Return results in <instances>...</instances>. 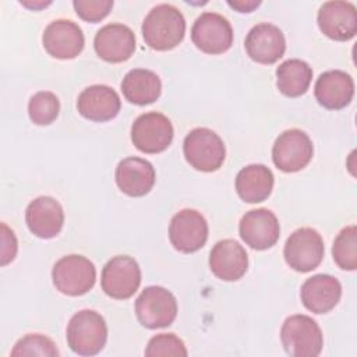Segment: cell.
<instances>
[{
	"label": "cell",
	"instance_id": "cell-1",
	"mask_svg": "<svg viewBox=\"0 0 357 357\" xmlns=\"http://www.w3.org/2000/svg\"><path fill=\"white\" fill-rule=\"evenodd\" d=\"M185 20L181 11L167 3L155 6L142 22L145 43L155 50H170L184 38Z\"/></svg>",
	"mask_w": 357,
	"mask_h": 357
},
{
	"label": "cell",
	"instance_id": "cell-2",
	"mask_svg": "<svg viewBox=\"0 0 357 357\" xmlns=\"http://www.w3.org/2000/svg\"><path fill=\"white\" fill-rule=\"evenodd\" d=\"M66 336L74 353L79 356H95L106 344L107 326L99 312L81 310L71 317Z\"/></svg>",
	"mask_w": 357,
	"mask_h": 357
},
{
	"label": "cell",
	"instance_id": "cell-3",
	"mask_svg": "<svg viewBox=\"0 0 357 357\" xmlns=\"http://www.w3.org/2000/svg\"><path fill=\"white\" fill-rule=\"evenodd\" d=\"M282 344L293 357H317L324 346L319 325L308 315L296 314L284 319L280 329Z\"/></svg>",
	"mask_w": 357,
	"mask_h": 357
},
{
	"label": "cell",
	"instance_id": "cell-4",
	"mask_svg": "<svg viewBox=\"0 0 357 357\" xmlns=\"http://www.w3.org/2000/svg\"><path fill=\"white\" fill-rule=\"evenodd\" d=\"M183 151L185 160L199 172L218 170L226 158L222 138L206 127L191 130L184 138Z\"/></svg>",
	"mask_w": 357,
	"mask_h": 357
},
{
	"label": "cell",
	"instance_id": "cell-5",
	"mask_svg": "<svg viewBox=\"0 0 357 357\" xmlns=\"http://www.w3.org/2000/svg\"><path fill=\"white\" fill-rule=\"evenodd\" d=\"M52 279L56 289L67 296L88 293L96 280V269L92 261L82 255L61 257L53 266Z\"/></svg>",
	"mask_w": 357,
	"mask_h": 357
},
{
	"label": "cell",
	"instance_id": "cell-6",
	"mask_svg": "<svg viewBox=\"0 0 357 357\" xmlns=\"http://www.w3.org/2000/svg\"><path fill=\"white\" fill-rule=\"evenodd\" d=\"M135 314L141 325L148 329L166 328L176 319L177 300L162 286H148L135 301Z\"/></svg>",
	"mask_w": 357,
	"mask_h": 357
},
{
	"label": "cell",
	"instance_id": "cell-7",
	"mask_svg": "<svg viewBox=\"0 0 357 357\" xmlns=\"http://www.w3.org/2000/svg\"><path fill=\"white\" fill-rule=\"evenodd\" d=\"M325 247L321 234L312 227L294 230L284 244V259L297 272H310L321 264Z\"/></svg>",
	"mask_w": 357,
	"mask_h": 357
},
{
	"label": "cell",
	"instance_id": "cell-8",
	"mask_svg": "<svg viewBox=\"0 0 357 357\" xmlns=\"http://www.w3.org/2000/svg\"><path fill=\"white\" fill-rule=\"evenodd\" d=\"M102 290L112 298H130L141 284L138 262L128 255H117L106 262L100 276Z\"/></svg>",
	"mask_w": 357,
	"mask_h": 357
},
{
	"label": "cell",
	"instance_id": "cell-9",
	"mask_svg": "<svg viewBox=\"0 0 357 357\" xmlns=\"http://www.w3.org/2000/svg\"><path fill=\"white\" fill-rule=\"evenodd\" d=\"M170 120L158 112H148L135 119L131 126V141L137 149L145 153L163 152L173 139Z\"/></svg>",
	"mask_w": 357,
	"mask_h": 357
},
{
	"label": "cell",
	"instance_id": "cell-10",
	"mask_svg": "<svg viewBox=\"0 0 357 357\" xmlns=\"http://www.w3.org/2000/svg\"><path fill=\"white\" fill-rule=\"evenodd\" d=\"M314 155V146L310 137L298 130L283 131L272 148V159L278 169L286 173H294L304 169Z\"/></svg>",
	"mask_w": 357,
	"mask_h": 357
},
{
	"label": "cell",
	"instance_id": "cell-11",
	"mask_svg": "<svg viewBox=\"0 0 357 357\" xmlns=\"http://www.w3.org/2000/svg\"><path fill=\"white\" fill-rule=\"evenodd\" d=\"M194 45L208 54H222L233 43V29L230 22L220 14L205 11L191 28Z\"/></svg>",
	"mask_w": 357,
	"mask_h": 357
},
{
	"label": "cell",
	"instance_id": "cell-12",
	"mask_svg": "<svg viewBox=\"0 0 357 357\" xmlns=\"http://www.w3.org/2000/svg\"><path fill=\"white\" fill-rule=\"evenodd\" d=\"M169 238L177 251L184 254L195 252L206 243L208 223L201 212L181 209L170 220Z\"/></svg>",
	"mask_w": 357,
	"mask_h": 357
},
{
	"label": "cell",
	"instance_id": "cell-13",
	"mask_svg": "<svg viewBox=\"0 0 357 357\" xmlns=\"http://www.w3.org/2000/svg\"><path fill=\"white\" fill-rule=\"evenodd\" d=\"M240 237L254 250H266L276 244L280 236V226L276 215L266 209L258 208L245 212L238 225Z\"/></svg>",
	"mask_w": 357,
	"mask_h": 357
},
{
	"label": "cell",
	"instance_id": "cell-14",
	"mask_svg": "<svg viewBox=\"0 0 357 357\" xmlns=\"http://www.w3.org/2000/svg\"><path fill=\"white\" fill-rule=\"evenodd\" d=\"M42 42L52 57L68 60L82 52L85 39L78 24L71 20H56L45 28Z\"/></svg>",
	"mask_w": 357,
	"mask_h": 357
},
{
	"label": "cell",
	"instance_id": "cell-15",
	"mask_svg": "<svg viewBox=\"0 0 357 357\" xmlns=\"http://www.w3.org/2000/svg\"><path fill=\"white\" fill-rule=\"evenodd\" d=\"M318 26L324 35L333 40L344 42L357 32V11L349 1H326L318 11Z\"/></svg>",
	"mask_w": 357,
	"mask_h": 357
},
{
	"label": "cell",
	"instance_id": "cell-16",
	"mask_svg": "<svg viewBox=\"0 0 357 357\" xmlns=\"http://www.w3.org/2000/svg\"><path fill=\"white\" fill-rule=\"evenodd\" d=\"M247 54L257 63L273 64L286 50V39L279 26L261 22L250 29L244 42Z\"/></svg>",
	"mask_w": 357,
	"mask_h": 357
},
{
	"label": "cell",
	"instance_id": "cell-17",
	"mask_svg": "<svg viewBox=\"0 0 357 357\" xmlns=\"http://www.w3.org/2000/svg\"><path fill=\"white\" fill-rule=\"evenodd\" d=\"M96 54L109 63L128 60L135 50V35L123 24H107L102 26L93 39Z\"/></svg>",
	"mask_w": 357,
	"mask_h": 357
},
{
	"label": "cell",
	"instance_id": "cell-18",
	"mask_svg": "<svg viewBox=\"0 0 357 357\" xmlns=\"http://www.w3.org/2000/svg\"><path fill=\"white\" fill-rule=\"evenodd\" d=\"M209 268L220 280L234 282L247 272L248 255L238 241L225 238L218 241L211 250Z\"/></svg>",
	"mask_w": 357,
	"mask_h": 357
},
{
	"label": "cell",
	"instance_id": "cell-19",
	"mask_svg": "<svg viewBox=\"0 0 357 357\" xmlns=\"http://www.w3.org/2000/svg\"><path fill=\"white\" fill-rule=\"evenodd\" d=\"M25 222L32 234L40 238L56 237L64 225V212L52 197H38L25 211Z\"/></svg>",
	"mask_w": 357,
	"mask_h": 357
},
{
	"label": "cell",
	"instance_id": "cell-20",
	"mask_svg": "<svg viewBox=\"0 0 357 357\" xmlns=\"http://www.w3.org/2000/svg\"><path fill=\"white\" fill-rule=\"evenodd\" d=\"M120 107V96L107 85H91L79 93L77 100L79 114L91 121L99 123L114 119Z\"/></svg>",
	"mask_w": 357,
	"mask_h": 357
},
{
	"label": "cell",
	"instance_id": "cell-21",
	"mask_svg": "<svg viewBox=\"0 0 357 357\" xmlns=\"http://www.w3.org/2000/svg\"><path fill=\"white\" fill-rule=\"evenodd\" d=\"M300 297L304 307L311 312L326 314L339 303L342 297V284L331 275L318 273L303 283Z\"/></svg>",
	"mask_w": 357,
	"mask_h": 357
},
{
	"label": "cell",
	"instance_id": "cell-22",
	"mask_svg": "<svg viewBox=\"0 0 357 357\" xmlns=\"http://www.w3.org/2000/svg\"><path fill=\"white\" fill-rule=\"evenodd\" d=\"M314 93L321 106L331 110L343 109L353 99L354 81L342 70H329L318 77Z\"/></svg>",
	"mask_w": 357,
	"mask_h": 357
},
{
	"label": "cell",
	"instance_id": "cell-23",
	"mask_svg": "<svg viewBox=\"0 0 357 357\" xmlns=\"http://www.w3.org/2000/svg\"><path fill=\"white\" fill-rule=\"evenodd\" d=\"M116 184L130 197L148 194L155 184V169L145 159L130 156L123 159L116 167Z\"/></svg>",
	"mask_w": 357,
	"mask_h": 357
},
{
	"label": "cell",
	"instance_id": "cell-24",
	"mask_svg": "<svg viewBox=\"0 0 357 357\" xmlns=\"http://www.w3.org/2000/svg\"><path fill=\"white\" fill-rule=\"evenodd\" d=\"M272 188L273 173L265 165H248L237 173L236 191L248 204L265 201L271 195Z\"/></svg>",
	"mask_w": 357,
	"mask_h": 357
},
{
	"label": "cell",
	"instance_id": "cell-25",
	"mask_svg": "<svg viewBox=\"0 0 357 357\" xmlns=\"http://www.w3.org/2000/svg\"><path fill=\"white\" fill-rule=\"evenodd\" d=\"M121 91L128 102L144 106L158 100L162 92V82L156 73L145 68H135L124 75Z\"/></svg>",
	"mask_w": 357,
	"mask_h": 357
},
{
	"label": "cell",
	"instance_id": "cell-26",
	"mask_svg": "<svg viewBox=\"0 0 357 357\" xmlns=\"http://www.w3.org/2000/svg\"><path fill=\"white\" fill-rule=\"evenodd\" d=\"M312 79V68L300 59H289L276 68L278 89L289 96L297 98L307 92Z\"/></svg>",
	"mask_w": 357,
	"mask_h": 357
},
{
	"label": "cell",
	"instance_id": "cell-27",
	"mask_svg": "<svg viewBox=\"0 0 357 357\" xmlns=\"http://www.w3.org/2000/svg\"><path fill=\"white\" fill-rule=\"evenodd\" d=\"M332 255L336 265L344 271L357 268V227L354 225L340 230L333 241Z\"/></svg>",
	"mask_w": 357,
	"mask_h": 357
},
{
	"label": "cell",
	"instance_id": "cell-28",
	"mask_svg": "<svg viewBox=\"0 0 357 357\" xmlns=\"http://www.w3.org/2000/svg\"><path fill=\"white\" fill-rule=\"evenodd\" d=\"M60 112L59 98L49 91L36 92L28 103L29 119L38 126H47L53 123Z\"/></svg>",
	"mask_w": 357,
	"mask_h": 357
},
{
	"label": "cell",
	"instance_id": "cell-29",
	"mask_svg": "<svg viewBox=\"0 0 357 357\" xmlns=\"http://www.w3.org/2000/svg\"><path fill=\"white\" fill-rule=\"evenodd\" d=\"M60 353L52 339L40 333H29L21 337L14 349L11 350V356H47L57 357Z\"/></svg>",
	"mask_w": 357,
	"mask_h": 357
},
{
	"label": "cell",
	"instance_id": "cell-30",
	"mask_svg": "<svg viewBox=\"0 0 357 357\" xmlns=\"http://www.w3.org/2000/svg\"><path fill=\"white\" fill-rule=\"evenodd\" d=\"M145 356L148 357H159V356H174V357H185L187 349L180 337L174 333H159L148 342L145 349Z\"/></svg>",
	"mask_w": 357,
	"mask_h": 357
},
{
	"label": "cell",
	"instance_id": "cell-31",
	"mask_svg": "<svg viewBox=\"0 0 357 357\" xmlns=\"http://www.w3.org/2000/svg\"><path fill=\"white\" fill-rule=\"evenodd\" d=\"M79 18L88 22H98L103 20L112 10V0H75L73 3Z\"/></svg>",
	"mask_w": 357,
	"mask_h": 357
},
{
	"label": "cell",
	"instance_id": "cell-32",
	"mask_svg": "<svg viewBox=\"0 0 357 357\" xmlns=\"http://www.w3.org/2000/svg\"><path fill=\"white\" fill-rule=\"evenodd\" d=\"M17 248L18 244L14 231L6 223H1V265H7L15 258Z\"/></svg>",
	"mask_w": 357,
	"mask_h": 357
},
{
	"label": "cell",
	"instance_id": "cell-33",
	"mask_svg": "<svg viewBox=\"0 0 357 357\" xmlns=\"http://www.w3.org/2000/svg\"><path fill=\"white\" fill-rule=\"evenodd\" d=\"M227 4L231 8L240 11V13H251L254 8H257L261 4V1H258V0H245V1L238 0V1H227Z\"/></svg>",
	"mask_w": 357,
	"mask_h": 357
},
{
	"label": "cell",
	"instance_id": "cell-34",
	"mask_svg": "<svg viewBox=\"0 0 357 357\" xmlns=\"http://www.w3.org/2000/svg\"><path fill=\"white\" fill-rule=\"evenodd\" d=\"M21 4L28 8H32V10H39V8H43L49 4H52V1H21Z\"/></svg>",
	"mask_w": 357,
	"mask_h": 357
}]
</instances>
